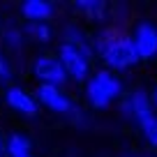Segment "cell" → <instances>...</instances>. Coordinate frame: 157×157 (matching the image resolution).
Returning a JSON list of instances; mask_svg holds the SVG:
<instances>
[{"instance_id":"cell-10","label":"cell","mask_w":157,"mask_h":157,"mask_svg":"<svg viewBox=\"0 0 157 157\" xmlns=\"http://www.w3.org/2000/svg\"><path fill=\"white\" fill-rule=\"evenodd\" d=\"M23 37L33 39V42H39V44H49L53 39V30H51L49 23H37V21H25L23 25Z\"/></svg>"},{"instance_id":"cell-2","label":"cell","mask_w":157,"mask_h":157,"mask_svg":"<svg viewBox=\"0 0 157 157\" xmlns=\"http://www.w3.org/2000/svg\"><path fill=\"white\" fill-rule=\"evenodd\" d=\"M123 97V81L109 69L90 72L86 81V102L93 109H109L116 99Z\"/></svg>"},{"instance_id":"cell-9","label":"cell","mask_w":157,"mask_h":157,"mask_svg":"<svg viewBox=\"0 0 157 157\" xmlns=\"http://www.w3.org/2000/svg\"><path fill=\"white\" fill-rule=\"evenodd\" d=\"M21 14H23L25 21L46 23L56 14V7H53V2H46V0H25L21 5Z\"/></svg>"},{"instance_id":"cell-4","label":"cell","mask_w":157,"mask_h":157,"mask_svg":"<svg viewBox=\"0 0 157 157\" xmlns=\"http://www.w3.org/2000/svg\"><path fill=\"white\" fill-rule=\"evenodd\" d=\"M33 74H35V78L39 81V86L63 88V86L69 81L67 74H65V69H63V65H60V60L56 58V56H51V53H42V56L35 58Z\"/></svg>"},{"instance_id":"cell-13","label":"cell","mask_w":157,"mask_h":157,"mask_svg":"<svg viewBox=\"0 0 157 157\" xmlns=\"http://www.w3.org/2000/svg\"><path fill=\"white\" fill-rule=\"evenodd\" d=\"M63 42L65 44H72V46H81V49H90V37L86 35V30L81 28V25H76V23L65 25Z\"/></svg>"},{"instance_id":"cell-7","label":"cell","mask_w":157,"mask_h":157,"mask_svg":"<svg viewBox=\"0 0 157 157\" xmlns=\"http://www.w3.org/2000/svg\"><path fill=\"white\" fill-rule=\"evenodd\" d=\"M5 102L12 111L21 113L25 118H35L39 113V104L35 99V95L28 93L25 88H21V86H7L5 88Z\"/></svg>"},{"instance_id":"cell-6","label":"cell","mask_w":157,"mask_h":157,"mask_svg":"<svg viewBox=\"0 0 157 157\" xmlns=\"http://www.w3.org/2000/svg\"><path fill=\"white\" fill-rule=\"evenodd\" d=\"M129 37H132V44H134V49H136L139 60L157 58V25L143 21V23H139L136 28H134V33L129 35Z\"/></svg>"},{"instance_id":"cell-1","label":"cell","mask_w":157,"mask_h":157,"mask_svg":"<svg viewBox=\"0 0 157 157\" xmlns=\"http://www.w3.org/2000/svg\"><path fill=\"white\" fill-rule=\"evenodd\" d=\"M90 51L93 56H97L104 63V69L109 72H125V69L134 67L139 63L136 49L132 44V37L125 33H120L113 25L97 30V33L90 37Z\"/></svg>"},{"instance_id":"cell-5","label":"cell","mask_w":157,"mask_h":157,"mask_svg":"<svg viewBox=\"0 0 157 157\" xmlns=\"http://www.w3.org/2000/svg\"><path fill=\"white\" fill-rule=\"evenodd\" d=\"M35 99H37L39 106L49 109V111L58 113V116H76V113H78V109L74 106L72 97H69L63 88L37 86V90H35Z\"/></svg>"},{"instance_id":"cell-14","label":"cell","mask_w":157,"mask_h":157,"mask_svg":"<svg viewBox=\"0 0 157 157\" xmlns=\"http://www.w3.org/2000/svg\"><path fill=\"white\" fill-rule=\"evenodd\" d=\"M136 125H139V129H141L143 139H146V141L150 143L152 148H157V111H152V113H148V116H143Z\"/></svg>"},{"instance_id":"cell-17","label":"cell","mask_w":157,"mask_h":157,"mask_svg":"<svg viewBox=\"0 0 157 157\" xmlns=\"http://www.w3.org/2000/svg\"><path fill=\"white\" fill-rule=\"evenodd\" d=\"M150 102H152V106H155V111H157V86L152 88V93H150Z\"/></svg>"},{"instance_id":"cell-3","label":"cell","mask_w":157,"mask_h":157,"mask_svg":"<svg viewBox=\"0 0 157 157\" xmlns=\"http://www.w3.org/2000/svg\"><path fill=\"white\" fill-rule=\"evenodd\" d=\"M56 58L60 60L65 74L69 81L76 83H86L90 76V63H93V51L90 49H81V46H72V44H60Z\"/></svg>"},{"instance_id":"cell-15","label":"cell","mask_w":157,"mask_h":157,"mask_svg":"<svg viewBox=\"0 0 157 157\" xmlns=\"http://www.w3.org/2000/svg\"><path fill=\"white\" fill-rule=\"evenodd\" d=\"M2 37H5V44L10 46V49H21L23 46V42H25V37H23V33H21L19 28H5V33H2Z\"/></svg>"},{"instance_id":"cell-8","label":"cell","mask_w":157,"mask_h":157,"mask_svg":"<svg viewBox=\"0 0 157 157\" xmlns=\"http://www.w3.org/2000/svg\"><path fill=\"white\" fill-rule=\"evenodd\" d=\"M120 111H123L125 116L129 118V120L139 123L143 116H148V113L155 111V106H152V102H150V95H148L146 90L136 88V90H132V93H129L127 97L123 99V104H120Z\"/></svg>"},{"instance_id":"cell-12","label":"cell","mask_w":157,"mask_h":157,"mask_svg":"<svg viewBox=\"0 0 157 157\" xmlns=\"http://www.w3.org/2000/svg\"><path fill=\"white\" fill-rule=\"evenodd\" d=\"M33 150V143L25 134H10L5 139V152L10 157H28Z\"/></svg>"},{"instance_id":"cell-11","label":"cell","mask_w":157,"mask_h":157,"mask_svg":"<svg viewBox=\"0 0 157 157\" xmlns=\"http://www.w3.org/2000/svg\"><path fill=\"white\" fill-rule=\"evenodd\" d=\"M74 10L86 14V19H90V21H104L106 19V2H102V0H76Z\"/></svg>"},{"instance_id":"cell-19","label":"cell","mask_w":157,"mask_h":157,"mask_svg":"<svg viewBox=\"0 0 157 157\" xmlns=\"http://www.w3.org/2000/svg\"><path fill=\"white\" fill-rule=\"evenodd\" d=\"M28 157H33V155H28Z\"/></svg>"},{"instance_id":"cell-16","label":"cell","mask_w":157,"mask_h":157,"mask_svg":"<svg viewBox=\"0 0 157 157\" xmlns=\"http://www.w3.org/2000/svg\"><path fill=\"white\" fill-rule=\"evenodd\" d=\"M10 81H12V65L0 53V83H10Z\"/></svg>"},{"instance_id":"cell-18","label":"cell","mask_w":157,"mask_h":157,"mask_svg":"<svg viewBox=\"0 0 157 157\" xmlns=\"http://www.w3.org/2000/svg\"><path fill=\"white\" fill-rule=\"evenodd\" d=\"M5 152V139H2V134H0V155Z\"/></svg>"}]
</instances>
